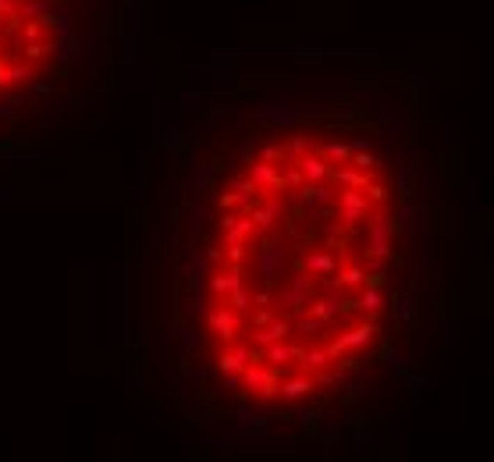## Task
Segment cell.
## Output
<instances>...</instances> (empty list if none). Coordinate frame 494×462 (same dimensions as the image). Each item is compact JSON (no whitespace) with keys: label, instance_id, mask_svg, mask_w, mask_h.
<instances>
[{"label":"cell","instance_id":"1","mask_svg":"<svg viewBox=\"0 0 494 462\" xmlns=\"http://www.w3.org/2000/svg\"><path fill=\"white\" fill-rule=\"evenodd\" d=\"M416 192L381 125L288 107L203 174L185 338L224 420H317L395 345L413 285Z\"/></svg>","mask_w":494,"mask_h":462},{"label":"cell","instance_id":"2","mask_svg":"<svg viewBox=\"0 0 494 462\" xmlns=\"http://www.w3.org/2000/svg\"><path fill=\"white\" fill-rule=\"evenodd\" d=\"M82 0H0V114L65 75Z\"/></svg>","mask_w":494,"mask_h":462}]
</instances>
